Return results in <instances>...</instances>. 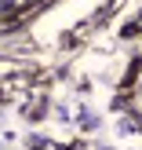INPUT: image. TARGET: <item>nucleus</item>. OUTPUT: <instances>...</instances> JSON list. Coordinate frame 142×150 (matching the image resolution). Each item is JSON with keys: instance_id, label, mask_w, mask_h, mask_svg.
I'll use <instances>...</instances> for the list:
<instances>
[{"instance_id": "nucleus-1", "label": "nucleus", "mask_w": 142, "mask_h": 150, "mask_svg": "<svg viewBox=\"0 0 142 150\" xmlns=\"http://www.w3.org/2000/svg\"><path fill=\"white\" fill-rule=\"evenodd\" d=\"M80 125H84V128H95L99 121H95V114H80Z\"/></svg>"}]
</instances>
